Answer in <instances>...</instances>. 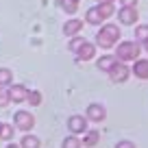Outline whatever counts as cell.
I'll return each instance as SVG.
<instances>
[{"label": "cell", "instance_id": "obj_30", "mask_svg": "<svg viewBox=\"0 0 148 148\" xmlns=\"http://www.w3.org/2000/svg\"><path fill=\"white\" fill-rule=\"evenodd\" d=\"M0 124H2V122H0Z\"/></svg>", "mask_w": 148, "mask_h": 148}, {"label": "cell", "instance_id": "obj_25", "mask_svg": "<svg viewBox=\"0 0 148 148\" xmlns=\"http://www.w3.org/2000/svg\"><path fill=\"white\" fill-rule=\"evenodd\" d=\"M116 148H135V144L131 142V139H122V142L116 144Z\"/></svg>", "mask_w": 148, "mask_h": 148}, {"label": "cell", "instance_id": "obj_21", "mask_svg": "<svg viewBox=\"0 0 148 148\" xmlns=\"http://www.w3.org/2000/svg\"><path fill=\"white\" fill-rule=\"evenodd\" d=\"M13 137V124H0V139Z\"/></svg>", "mask_w": 148, "mask_h": 148}, {"label": "cell", "instance_id": "obj_8", "mask_svg": "<svg viewBox=\"0 0 148 148\" xmlns=\"http://www.w3.org/2000/svg\"><path fill=\"white\" fill-rule=\"evenodd\" d=\"M7 89H9V100H13V102H26V94H28V89L24 87V85L11 83Z\"/></svg>", "mask_w": 148, "mask_h": 148}, {"label": "cell", "instance_id": "obj_18", "mask_svg": "<svg viewBox=\"0 0 148 148\" xmlns=\"http://www.w3.org/2000/svg\"><path fill=\"white\" fill-rule=\"evenodd\" d=\"M20 148H39V139H37V135H24L22 142H20Z\"/></svg>", "mask_w": 148, "mask_h": 148}, {"label": "cell", "instance_id": "obj_20", "mask_svg": "<svg viewBox=\"0 0 148 148\" xmlns=\"http://www.w3.org/2000/svg\"><path fill=\"white\" fill-rule=\"evenodd\" d=\"M26 102H31L33 107H39V105H42V92H37V89H28Z\"/></svg>", "mask_w": 148, "mask_h": 148}, {"label": "cell", "instance_id": "obj_1", "mask_svg": "<svg viewBox=\"0 0 148 148\" xmlns=\"http://www.w3.org/2000/svg\"><path fill=\"white\" fill-rule=\"evenodd\" d=\"M122 31L116 26V24H102L100 31L96 33V46L100 48H113L120 39Z\"/></svg>", "mask_w": 148, "mask_h": 148}, {"label": "cell", "instance_id": "obj_2", "mask_svg": "<svg viewBox=\"0 0 148 148\" xmlns=\"http://www.w3.org/2000/svg\"><path fill=\"white\" fill-rule=\"evenodd\" d=\"M139 44L137 42H120L116 48V57L118 61H135L139 57Z\"/></svg>", "mask_w": 148, "mask_h": 148}, {"label": "cell", "instance_id": "obj_29", "mask_svg": "<svg viewBox=\"0 0 148 148\" xmlns=\"http://www.w3.org/2000/svg\"><path fill=\"white\" fill-rule=\"evenodd\" d=\"M144 48H146V50H148V42H144Z\"/></svg>", "mask_w": 148, "mask_h": 148}, {"label": "cell", "instance_id": "obj_23", "mask_svg": "<svg viewBox=\"0 0 148 148\" xmlns=\"http://www.w3.org/2000/svg\"><path fill=\"white\" fill-rule=\"evenodd\" d=\"M83 44H85V39H83V37H79V35H74L72 39H70L68 48H70V50H72V52H76V50H79L81 46H83Z\"/></svg>", "mask_w": 148, "mask_h": 148}, {"label": "cell", "instance_id": "obj_19", "mask_svg": "<svg viewBox=\"0 0 148 148\" xmlns=\"http://www.w3.org/2000/svg\"><path fill=\"white\" fill-rule=\"evenodd\" d=\"M83 146V142H81L76 135H68V137L61 142V148H81Z\"/></svg>", "mask_w": 148, "mask_h": 148}, {"label": "cell", "instance_id": "obj_24", "mask_svg": "<svg viewBox=\"0 0 148 148\" xmlns=\"http://www.w3.org/2000/svg\"><path fill=\"white\" fill-rule=\"evenodd\" d=\"M9 89H7V87H0V107H7V105H9Z\"/></svg>", "mask_w": 148, "mask_h": 148}, {"label": "cell", "instance_id": "obj_26", "mask_svg": "<svg viewBox=\"0 0 148 148\" xmlns=\"http://www.w3.org/2000/svg\"><path fill=\"white\" fill-rule=\"evenodd\" d=\"M122 7H137V0H120Z\"/></svg>", "mask_w": 148, "mask_h": 148}, {"label": "cell", "instance_id": "obj_3", "mask_svg": "<svg viewBox=\"0 0 148 148\" xmlns=\"http://www.w3.org/2000/svg\"><path fill=\"white\" fill-rule=\"evenodd\" d=\"M13 126L18 131H24V133H28V131L35 126V116L33 113H28V111H18L13 116Z\"/></svg>", "mask_w": 148, "mask_h": 148}, {"label": "cell", "instance_id": "obj_15", "mask_svg": "<svg viewBox=\"0 0 148 148\" xmlns=\"http://www.w3.org/2000/svg\"><path fill=\"white\" fill-rule=\"evenodd\" d=\"M135 42L137 44L148 42V24H137L135 26Z\"/></svg>", "mask_w": 148, "mask_h": 148}, {"label": "cell", "instance_id": "obj_27", "mask_svg": "<svg viewBox=\"0 0 148 148\" xmlns=\"http://www.w3.org/2000/svg\"><path fill=\"white\" fill-rule=\"evenodd\" d=\"M7 148H20L18 144H7Z\"/></svg>", "mask_w": 148, "mask_h": 148}, {"label": "cell", "instance_id": "obj_28", "mask_svg": "<svg viewBox=\"0 0 148 148\" xmlns=\"http://www.w3.org/2000/svg\"><path fill=\"white\" fill-rule=\"evenodd\" d=\"M98 2H113V0H98Z\"/></svg>", "mask_w": 148, "mask_h": 148}, {"label": "cell", "instance_id": "obj_14", "mask_svg": "<svg viewBox=\"0 0 148 148\" xmlns=\"http://www.w3.org/2000/svg\"><path fill=\"white\" fill-rule=\"evenodd\" d=\"M98 142H100V133H98V131H85V137H83V146L92 148V146H96Z\"/></svg>", "mask_w": 148, "mask_h": 148}, {"label": "cell", "instance_id": "obj_16", "mask_svg": "<svg viewBox=\"0 0 148 148\" xmlns=\"http://www.w3.org/2000/svg\"><path fill=\"white\" fill-rule=\"evenodd\" d=\"M13 83V72L9 68H0V87H9Z\"/></svg>", "mask_w": 148, "mask_h": 148}, {"label": "cell", "instance_id": "obj_6", "mask_svg": "<svg viewBox=\"0 0 148 148\" xmlns=\"http://www.w3.org/2000/svg\"><path fill=\"white\" fill-rule=\"evenodd\" d=\"M68 129H70V133H74V135L85 133V131H87V118H83V116H70L68 118Z\"/></svg>", "mask_w": 148, "mask_h": 148}, {"label": "cell", "instance_id": "obj_12", "mask_svg": "<svg viewBox=\"0 0 148 148\" xmlns=\"http://www.w3.org/2000/svg\"><path fill=\"white\" fill-rule=\"evenodd\" d=\"M116 63H118V57H116V55H102L100 59H98L96 65H98V70H100V72H107V74H109V70L113 68Z\"/></svg>", "mask_w": 148, "mask_h": 148}, {"label": "cell", "instance_id": "obj_13", "mask_svg": "<svg viewBox=\"0 0 148 148\" xmlns=\"http://www.w3.org/2000/svg\"><path fill=\"white\" fill-rule=\"evenodd\" d=\"M102 15H100V11H98V7H92V9H87V13H85V22L87 24H92V26H100L102 24Z\"/></svg>", "mask_w": 148, "mask_h": 148}, {"label": "cell", "instance_id": "obj_10", "mask_svg": "<svg viewBox=\"0 0 148 148\" xmlns=\"http://www.w3.org/2000/svg\"><path fill=\"white\" fill-rule=\"evenodd\" d=\"M131 72L142 81H148V59H135V65Z\"/></svg>", "mask_w": 148, "mask_h": 148}, {"label": "cell", "instance_id": "obj_17", "mask_svg": "<svg viewBox=\"0 0 148 148\" xmlns=\"http://www.w3.org/2000/svg\"><path fill=\"white\" fill-rule=\"evenodd\" d=\"M98 11H100L102 18H111V15L116 13V7H113V2H98Z\"/></svg>", "mask_w": 148, "mask_h": 148}, {"label": "cell", "instance_id": "obj_22", "mask_svg": "<svg viewBox=\"0 0 148 148\" xmlns=\"http://www.w3.org/2000/svg\"><path fill=\"white\" fill-rule=\"evenodd\" d=\"M61 7L65 9V13H76L79 2H76V0H61Z\"/></svg>", "mask_w": 148, "mask_h": 148}, {"label": "cell", "instance_id": "obj_31", "mask_svg": "<svg viewBox=\"0 0 148 148\" xmlns=\"http://www.w3.org/2000/svg\"><path fill=\"white\" fill-rule=\"evenodd\" d=\"M76 2H79V0H76Z\"/></svg>", "mask_w": 148, "mask_h": 148}, {"label": "cell", "instance_id": "obj_7", "mask_svg": "<svg viewBox=\"0 0 148 148\" xmlns=\"http://www.w3.org/2000/svg\"><path fill=\"white\" fill-rule=\"evenodd\" d=\"M85 118L92 122H102L107 118V109L100 105V102H92V105L87 107V113H85Z\"/></svg>", "mask_w": 148, "mask_h": 148}, {"label": "cell", "instance_id": "obj_4", "mask_svg": "<svg viewBox=\"0 0 148 148\" xmlns=\"http://www.w3.org/2000/svg\"><path fill=\"white\" fill-rule=\"evenodd\" d=\"M129 76H131V70L124 65V61H118V63L109 70L111 83H126V79H129Z\"/></svg>", "mask_w": 148, "mask_h": 148}, {"label": "cell", "instance_id": "obj_11", "mask_svg": "<svg viewBox=\"0 0 148 148\" xmlns=\"http://www.w3.org/2000/svg\"><path fill=\"white\" fill-rule=\"evenodd\" d=\"M83 28V22H81L79 18H72V20H68V22L63 24V33L68 37H74V35H79V31Z\"/></svg>", "mask_w": 148, "mask_h": 148}, {"label": "cell", "instance_id": "obj_5", "mask_svg": "<svg viewBox=\"0 0 148 148\" xmlns=\"http://www.w3.org/2000/svg\"><path fill=\"white\" fill-rule=\"evenodd\" d=\"M137 9L135 7H120V11H118V20H120V24H124V26H133V24H137Z\"/></svg>", "mask_w": 148, "mask_h": 148}, {"label": "cell", "instance_id": "obj_9", "mask_svg": "<svg viewBox=\"0 0 148 148\" xmlns=\"http://www.w3.org/2000/svg\"><path fill=\"white\" fill-rule=\"evenodd\" d=\"M94 55H96V46L94 44H89V42H85L83 46L76 50V61H89V59H94Z\"/></svg>", "mask_w": 148, "mask_h": 148}]
</instances>
